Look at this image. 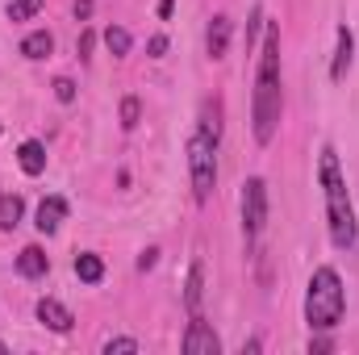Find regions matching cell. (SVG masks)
<instances>
[{"mask_svg": "<svg viewBox=\"0 0 359 355\" xmlns=\"http://www.w3.org/2000/svg\"><path fill=\"white\" fill-rule=\"evenodd\" d=\"M155 264H159V251H155V247H147V251L138 255V272H151Z\"/></svg>", "mask_w": 359, "mask_h": 355, "instance_id": "25", "label": "cell"}, {"mask_svg": "<svg viewBox=\"0 0 359 355\" xmlns=\"http://www.w3.org/2000/svg\"><path fill=\"white\" fill-rule=\"evenodd\" d=\"M104 46L121 59V55H130V34H126L121 25H109V29H104Z\"/></svg>", "mask_w": 359, "mask_h": 355, "instance_id": "18", "label": "cell"}, {"mask_svg": "<svg viewBox=\"0 0 359 355\" xmlns=\"http://www.w3.org/2000/svg\"><path fill=\"white\" fill-rule=\"evenodd\" d=\"M188 176H192V196L196 205H205L217 188V142L205 138L201 130L188 138Z\"/></svg>", "mask_w": 359, "mask_h": 355, "instance_id": "4", "label": "cell"}, {"mask_svg": "<svg viewBox=\"0 0 359 355\" xmlns=\"http://www.w3.org/2000/svg\"><path fill=\"white\" fill-rule=\"evenodd\" d=\"M147 51H151V59H163V55H168V38H163V34H155V38L147 42Z\"/></svg>", "mask_w": 359, "mask_h": 355, "instance_id": "24", "label": "cell"}, {"mask_svg": "<svg viewBox=\"0 0 359 355\" xmlns=\"http://www.w3.org/2000/svg\"><path fill=\"white\" fill-rule=\"evenodd\" d=\"M72 13H76V21H88V17H92V0H76V4H72Z\"/></svg>", "mask_w": 359, "mask_h": 355, "instance_id": "26", "label": "cell"}, {"mask_svg": "<svg viewBox=\"0 0 359 355\" xmlns=\"http://www.w3.org/2000/svg\"><path fill=\"white\" fill-rule=\"evenodd\" d=\"M42 4H46V0H13V4H8V21H29Z\"/></svg>", "mask_w": 359, "mask_h": 355, "instance_id": "19", "label": "cell"}, {"mask_svg": "<svg viewBox=\"0 0 359 355\" xmlns=\"http://www.w3.org/2000/svg\"><path fill=\"white\" fill-rule=\"evenodd\" d=\"M268 226V184L259 176H251L243 184V234L247 243H255Z\"/></svg>", "mask_w": 359, "mask_h": 355, "instance_id": "5", "label": "cell"}, {"mask_svg": "<svg viewBox=\"0 0 359 355\" xmlns=\"http://www.w3.org/2000/svg\"><path fill=\"white\" fill-rule=\"evenodd\" d=\"M180 347H184V355H217L222 351V339L213 335V326H209L201 314H192V322H188Z\"/></svg>", "mask_w": 359, "mask_h": 355, "instance_id": "6", "label": "cell"}, {"mask_svg": "<svg viewBox=\"0 0 359 355\" xmlns=\"http://www.w3.org/2000/svg\"><path fill=\"white\" fill-rule=\"evenodd\" d=\"M201 134L213 138V142L222 138V105H217V100H205V105H201Z\"/></svg>", "mask_w": 359, "mask_h": 355, "instance_id": "16", "label": "cell"}, {"mask_svg": "<svg viewBox=\"0 0 359 355\" xmlns=\"http://www.w3.org/2000/svg\"><path fill=\"white\" fill-rule=\"evenodd\" d=\"M4 351H8V347H4V343H0V355H4Z\"/></svg>", "mask_w": 359, "mask_h": 355, "instance_id": "29", "label": "cell"}, {"mask_svg": "<svg viewBox=\"0 0 359 355\" xmlns=\"http://www.w3.org/2000/svg\"><path fill=\"white\" fill-rule=\"evenodd\" d=\"M351 59H355V34L347 25H339V46H334V63H330V80H347L351 72Z\"/></svg>", "mask_w": 359, "mask_h": 355, "instance_id": "9", "label": "cell"}, {"mask_svg": "<svg viewBox=\"0 0 359 355\" xmlns=\"http://www.w3.org/2000/svg\"><path fill=\"white\" fill-rule=\"evenodd\" d=\"M50 51H55V38H50L46 29H34V34H25V38H21V55H25V59H34V63H38V59H46Z\"/></svg>", "mask_w": 359, "mask_h": 355, "instance_id": "14", "label": "cell"}, {"mask_svg": "<svg viewBox=\"0 0 359 355\" xmlns=\"http://www.w3.org/2000/svg\"><path fill=\"white\" fill-rule=\"evenodd\" d=\"M172 4L176 0H159V17H172Z\"/></svg>", "mask_w": 359, "mask_h": 355, "instance_id": "28", "label": "cell"}, {"mask_svg": "<svg viewBox=\"0 0 359 355\" xmlns=\"http://www.w3.org/2000/svg\"><path fill=\"white\" fill-rule=\"evenodd\" d=\"M230 34H234L230 17L217 13V17L209 21V29H205V55H209V59H226V51H230Z\"/></svg>", "mask_w": 359, "mask_h": 355, "instance_id": "8", "label": "cell"}, {"mask_svg": "<svg viewBox=\"0 0 359 355\" xmlns=\"http://www.w3.org/2000/svg\"><path fill=\"white\" fill-rule=\"evenodd\" d=\"M17 272H21L25 280H42V276L50 272V260H46V251H42V247H25V251L17 255Z\"/></svg>", "mask_w": 359, "mask_h": 355, "instance_id": "13", "label": "cell"}, {"mask_svg": "<svg viewBox=\"0 0 359 355\" xmlns=\"http://www.w3.org/2000/svg\"><path fill=\"white\" fill-rule=\"evenodd\" d=\"M104 355H113V351H142L138 347V339H104V347H100Z\"/></svg>", "mask_w": 359, "mask_h": 355, "instance_id": "21", "label": "cell"}, {"mask_svg": "<svg viewBox=\"0 0 359 355\" xmlns=\"http://www.w3.org/2000/svg\"><path fill=\"white\" fill-rule=\"evenodd\" d=\"M21 217H25V201L17 192H4L0 196V230H17Z\"/></svg>", "mask_w": 359, "mask_h": 355, "instance_id": "15", "label": "cell"}, {"mask_svg": "<svg viewBox=\"0 0 359 355\" xmlns=\"http://www.w3.org/2000/svg\"><path fill=\"white\" fill-rule=\"evenodd\" d=\"M67 222V201L63 196H42V205H38V230L42 234H59V226Z\"/></svg>", "mask_w": 359, "mask_h": 355, "instance_id": "10", "label": "cell"}, {"mask_svg": "<svg viewBox=\"0 0 359 355\" xmlns=\"http://www.w3.org/2000/svg\"><path fill=\"white\" fill-rule=\"evenodd\" d=\"M347 314V288L334 267H318L305 288V322L313 330H334Z\"/></svg>", "mask_w": 359, "mask_h": 355, "instance_id": "3", "label": "cell"}, {"mask_svg": "<svg viewBox=\"0 0 359 355\" xmlns=\"http://www.w3.org/2000/svg\"><path fill=\"white\" fill-rule=\"evenodd\" d=\"M334 343L330 339H309V355H322V351H330Z\"/></svg>", "mask_w": 359, "mask_h": 355, "instance_id": "27", "label": "cell"}, {"mask_svg": "<svg viewBox=\"0 0 359 355\" xmlns=\"http://www.w3.org/2000/svg\"><path fill=\"white\" fill-rule=\"evenodd\" d=\"M138 117H142L138 96H126V100H121V130H134V126H138Z\"/></svg>", "mask_w": 359, "mask_h": 355, "instance_id": "20", "label": "cell"}, {"mask_svg": "<svg viewBox=\"0 0 359 355\" xmlns=\"http://www.w3.org/2000/svg\"><path fill=\"white\" fill-rule=\"evenodd\" d=\"M38 322H42L46 330H55V335H67V330L76 326L72 309H67L63 301H55V297H42V301H38Z\"/></svg>", "mask_w": 359, "mask_h": 355, "instance_id": "7", "label": "cell"}, {"mask_svg": "<svg viewBox=\"0 0 359 355\" xmlns=\"http://www.w3.org/2000/svg\"><path fill=\"white\" fill-rule=\"evenodd\" d=\"M92 46H96V34H92V29H84V34H80V42H76L80 63H88V59H92Z\"/></svg>", "mask_w": 359, "mask_h": 355, "instance_id": "22", "label": "cell"}, {"mask_svg": "<svg viewBox=\"0 0 359 355\" xmlns=\"http://www.w3.org/2000/svg\"><path fill=\"white\" fill-rule=\"evenodd\" d=\"M322 196H326V222H330V243L339 251H351L355 247V209H351V196H347V180L339 168V155L334 147H322Z\"/></svg>", "mask_w": 359, "mask_h": 355, "instance_id": "2", "label": "cell"}, {"mask_svg": "<svg viewBox=\"0 0 359 355\" xmlns=\"http://www.w3.org/2000/svg\"><path fill=\"white\" fill-rule=\"evenodd\" d=\"M55 96H59L63 105H72V100H76V84H72L67 76H59V80H55Z\"/></svg>", "mask_w": 359, "mask_h": 355, "instance_id": "23", "label": "cell"}, {"mask_svg": "<svg viewBox=\"0 0 359 355\" xmlns=\"http://www.w3.org/2000/svg\"><path fill=\"white\" fill-rule=\"evenodd\" d=\"M17 163H21L25 176H42V172H46V147L34 142V138L21 142V147H17Z\"/></svg>", "mask_w": 359, "mask_h": 355, "instance_id": "12", "label": "cell"}, {"mask_svg": "<svg viewBox=\"0 0 359 355\" xmlns=\"http://www.w3.org/2000/svg\"><path fill=\"white\" fill-rule=\"evenodd\" d=\"M280 113H284V96H280V25L268 21L259 72H255V92H251V130H255L259 147H268L276 138Z\"/></svg>", "mask_w": 359, "mask_h": 355, "instance_id": "1", "label": "cell"}, {"mask_svg": "<svg viewBox=\"0 0 359 355\" xmlns=\"http://www.w3.org/2000/svg\"><path fill=\"white\" fill-rule=\"evenodd\" d=\"M201 301H205V264L192 260L188 264V280H184V305H188V314H201Z\"/></svg>", "mask_w": 359, "mask_h": 355, "instance_id": "11", "label": "cell"}, {"mask_svg": "<svg viewBox=\"0 0 359 355\" xmlns=\"http://www.w3.org/2000/svg\"><path fill=\"white\" fill-rule=\"evenodd\" d=\"M76 276H80L84 284H96V280L104 276V264H100V255H92V251L76 255Z\"/></svg>", "mask_w": 359, "mask_h": 355, "instance_id": "17", "label": "cell"}]
</instances>
